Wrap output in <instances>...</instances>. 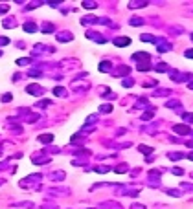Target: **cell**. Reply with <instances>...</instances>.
<instances>
[{"mask_svg": "<svg viewBox=\"0 0 193 209\" xmlns=\"http://www.w3.org/2000/svg\"><path fill=\"white\" fill-rule=\"evenodd\" d=\"M43 86H39V85H28L26 86V94H31V95H43Z\"/></svg>", "mask_w": 193, "mask_h": 209, "instance_id": "cell-1", "label": "cell"}, {"mask_svg": "<svg viewBox=\"0 0 193 209\" xmlns=\"http://www.w3.org/2000/svg\"><path fill=\"white\" fill-rule=\"evenodd\" d=\"M55 39H57L59 42H68V40H72V39H74V35H72L70 31H61V33L55 35Z\"/></svg>", "mask_w": 193, "mask_h": 209, "instance_id": "cell-2", "label": "cell"}, {"mask_svg": "<svg viewBox=\"0 0 193 209\" xmlns=\"http://www.w3.org/2000/svg\"><path fill=\"white\" fill-rule=\"evenodd\" d=\"M99 209H121V205L118 204V202H103V204H99Z\"/></svg>", "mask_w": 193, "mask_h": 209, "instance_id": "cell-3", "label": "cell"}, {"mask_svg": "<svg viewBox=\"0 0 193 209\" xmlns=\"http://www.w3.org/2000/svg\"><path fill=\"white\" fill-rule=\"evenodd\" d=\"M114 44L120 46V48L129 46V44H131V39H129V37H118V39H114Z\"/></svg>", "mask_w": 193, "mask_h": 209, "instance_id": "cell-4", "label": "cell"}, {"mask_svg": "<svg viewBox=\"0 0 193 209\" xmlns=\"http://www.w3.org/2000/svg\"><path fill=\"white\" fill-rule=\"evenodd\" d=\"M65 176H66V174H65V171L50 172V180H53V182H55V180H57V182H63V180H65Z\"/></svg>", "mask_w": 193, "mask_h": 209, "instance_id": "cell-5", "label": "cell"}, {"mask_svg": "<svg viewBox=\"0 0 193 209\" xmlns=\"http://www.w3.org/2000/svg\"><path fill=\"white\" fill-rule=\"evenodd\" d=\"M2 26L6 28V30H9V28H15V26H17V20L13 18V17H8V18H4Z\"/></svg>", "mask_w": 193, "mask_h": 209, "instance_id": "cell-6", "label": "cell"}, {"mask_svg": "<svg viewBox=\"0 0 193 209\" xmlns=\"http://www.w3.org/2000/svg\"><path fill=\"white\" fill-rule=\"evenodd\" d=\"M37 30H39V26H37L35 22H26V24H24V31H26V33H35Z\"/></svg>", "mask_w": 193, "mask_h": 209, "instance_id": "cell-7", "label": "cell"}, {"mask_svg": "<svg viewBox=\"0 0 193 209\" xmlns=\"http://www.w3.org/2000/svg\"><path fill=\"white\" fill-rule=\"evenodd\" d=\"M129 72H131V68H129V66H120V68H116L112 73L116 75V77H120V75H125V73H129Z\"/></svg>", "mask_w": 193, "mask_h": 209, "instance_id": "cell-8", "label": "cell"}, {"mask_svg": "<svg viewBox=\"0 0 193 209\" xmlns=\"http://www.w3.org/2000/svg\"><path fill=\"white\" fill-rule=\"evenodd\" d=\"M98 68H99V72H110V70H112V64H110L109 61H101L98 64Z\"/></svg>", "mask_w": 193, "mask_h": 209, "instance_id": "cell-9", "label": "cell"}, {"mask_svg": "<svg viewBox=\"0 0 193 209\" xmlns=\"http://www.w3.org/2000/svg\"><path fill=\"white\" fill-rule=\"evenodd\" d=\"M131 9H136V8H145L147 2H140V0H131V2L127 4Z\"/></svg>", "mask_w": 193, "mask_h": 209, "instance_id": "cell-10", "label": "cell"}, {"mask_svg": "<svg viewBox=\"0 0 193 209\" xmlns=\"http://www.w3.org/2000/svg\"><path fill=\"white\" fill-rule=\"evenodd\" d=\"M81 6H83L85 9H96V8H98V2H92V0H83Z\"/></svg>", "mask_w": 193, "mask_h": 209, "instance_id": "cell-11", "label": "cell"}, {"mask_svg": "<svg viewBox=\"0 0 193 209\" xmlns=\"http://www.w3.org/2000/svg\"><path fill=\"white\" fill-rule=\"evenodd\" d=\"M39 141L48 145V143H52V141H53V136H52V134H40V136H39Z\"/></svg>", "mask_w": 193, "mask_h": 209, "instance_id": "cell-12", "label": "cell"}, {"mask_svg": "<svg viewBox=\"0 0 193 209\" xmlns=\"http://www.w3.org/2000/svg\"><path fill=\"white\" fill-rule=\"evenodd\" d=\"M31 162L33 163H48V162H50V158H48V156H33Z\"/></svg>", "mask_w": 193, "mask_h": 209, "instance_id": "cell-13", "label": "cell"}, {"mask_svg": "<svg viewBox=\"0 0 193 209\" xmlns=\"http://www.w3.org/2000/svg\"><path fill=\"white\" fill-rule=\"evenodd\" d=\"M147 61L149 59V53H145V52H140V53H134L133 55V61Z\"/></svg>", "mask_w": 193, "mask_h": 209, "instance_id": "cell-14", "label": "cell"}, {"mask_svg": "<svg viewBox=\"0 0 193 209\" xmlns=\"http://www.w3.org/2000/svg\"><path fill=\"white\" fill-rule=\"evenodd\" d=\"M173 130L178 132V134H188V132H189V129L186 127V125H177V127H173Z\"/></svg>", "mask_w": 193, "mask_h": 209, "instance_id": "cell-15", "label": "cell"}, {"mask_svg": "<svg viewBox=\"0 0 193 209\" xmlns=\"http://www.w3.org/2000/svg\"><path fill=\"white\" fill-rule=\"evenodd\" d=\"M127 171H129V165H127V163H120L118 167H114V172H120V174L127 172Z\"/></svg>", "mask_w": 193, "mask_h": 209, "instance_id": "cell-16", "label": "cell"}, {"mask_svg": "<svg viewBox=\"0 0 193 209\" xmlns=\"http://www.w3.org/2000/svg\"><path fill=\"white\" fill-rule=\"evenodd\" d=\"M129 24H131V26H142V24H143V18L133 17V18H129Z\"/></svg>", "mask_w": 193, "mask_h": 209, "instance_id": "cell-17", "label": "cell"}, {"mask_svg": "<svg viewBox=\"0 0 193 209\" xmlns=\"http://www.w3.org/2000/svg\"><path fill=\"white\" fill-rule=\"evenodd\" d=\"M53 94L57 95V97H65L66 95V90L63 86H57V88H53Z\"/></svg>", "mask_w": 193, "mask_h": 209, "instance_id": "cell-18", "label": "cell"}, {"mask_svg": "<svg viewBox=\"0 0 193 209\" xmlns=\"http://www.w3.org/2000/svg\"><path fill=\"white\" fill-rule=\"evenodd\" d=\"M99 112H101V114H110V112H112V104H101V107H99Z\"/></svg>", "mask_w": 193, "mask_h": 209, "instance_id": "cell-19", "label": "cell"}, {"mask_svg": "<svg viewBox=\"0 0 193 209\" xmlns=\"http://www.w3.org/2000/svg\"><path fill=\"white\" fill-rule=\"evenodd\" d=\"M138 150H140L142 154H151V152H153V147H147V145H140V147H138Z\"/></svg>", "mask_w": 193, "mask_h": 209, "instance_id": "cell-20", "label": "cell"}, {"mask_svg": "<svg viewBox=\"0 0 193 209\" xmlns=\"http://www.w3.org/2000/svg\"><path fill=\"white\" fill-rule=\"evenodd\" d=\"M17 207H28V209H33L35 205H33V202H18V204H15Z\"/></svg>", "mask_w": 193, "mask_h": 209, "instance_id": "cell-21", "label": "cell"}, {"mask_svg": "<svg viewBox=\"0 0 193 209\" xmlns=\"http://www.w3.org/2000/svg\"><path fill=\"white\" fill-rule=\"evenodd\" d=\"M94 171H96V172H109V171H110V167H107V165H98Z\"/></svg>", "mask_w": 193, "mask_h": 209, "instance_id": "cell-22", "label": "cell"}, {"mask_svg": "<svg viewBox=\"0 0 193 209\" xmlns=\"http://www.w3.org/2000/svg\"><path fill=\"white\" fill-rule=\"evenodd\" d=\"M50 193L52 194H68L70 191H68V189H50Z\"/></svg>", "mask_w": 193, "mask_h": 209, "instance_id": "cell-23", "label": "cell"}, {"mask_svg": "<svg viewBox=\"0 0 193 209\" xmlns=\"http://www.w3.org/2000/svg\"><path fill=\"white\" fill-rule=\"evenodd\" d=\"M31 59H17V64L18 66H26V64H30Z\"/></svg>", "mask_w": 193, "mask_h": 209, "instance_id": "cell-24", "label": "cell"}, {"mask_svg": "<svg viewBox=\"0 0 193 209\" xmlns=\"http://www.w3.org/2000/svg\"><path fill=\"white\" fill-rule=\"evenodd\" d=\"M11 99H13L11 94H4L2 97H0V101H2V103H8V101H11Z\"/></svg>", "mask_w": 193, "mask_h": 209, "instance_id": "cell-25", "label": "cell"}, {"mask_svg": "<svg viewBox=\"0 0 193 209\" xmlns=\"http://www.w3.org/2000/svg\"><path fill=\"white\" fill-rule=\"evenodd\" d=\"M53 30H55V28H53L52 24H44V26H43V31H44V33H50V31H53Z\"/></svg>", "mask_w": 193, "mask_h": 209, "instance_id": "cell-26", "label": "cell"}, {"mask_svg": "<svg viewBox=\"0 0 193 209\" xmlns=\"http://www.w3.org/2000/svg\"><path fill=\"white\" fill-rule=\"evenodd\" d=\"M8 9H9V6H8V4H0V15H2V13H6Z\"/></svg>", "mask_w": 193, "mask_h": 209, "instance_id": "cell-27", "label": "cell"}, {"mask_svg": "<svg viewBox=\"0 0 193 209\" xmlns=\"http://www.w3.org/2000/svg\"><path fill=\"white\" fill-rule=\"evenodd\" d=\"M121 85H123V86H133L134 83H133V79H129V81H127V79H123V81H121Z\"/></svg>", "mask_w": 193, "mask_h": 209, "instance_id": "cell-28", "label": "cell"}, {"mask_svg": "<svg viewBox=\"0 0 193 209\" xmlns=\"http://www.w3.org/2000/svg\"><path fill=\"white\" fill-rule=\"evenodd\" d=\"M151 117H153V110H149V112H145L142 116V119H151Z\"/></svg>", "mask_w": 193, "mask_h": 209, "instance_id": "cell-29", "label": "cell"}, {"mask_svg": "<svg viewBox=\"0 0 193 209\" xmlns=\"http://www.w3.org/2000/svg\"><path fill=\"white\" fill-rule=\"evenodd\" d=\"M96 119H98V116H88V117H87V123L90 125V123H94Z\"/></svg>", "mask_w": 193, "mask_h": 209, "instance_id": "cell-30", "label": "cell"}, {"mask_svg": "<svg viewBox=\"0 0 193 209\" xmlns=\"http://www.w3.org/2000/svg\"><path fill=\"white\" fill-rule=\"evenodd\" d=\"M8 42H9L8 37H0V46H4V44H8Z\"/></svg>", "mask_w": 193, "mask_h": 209, "instance_id": "cell-31", "label": "cell"}, {"mask_svg": "<svg viewBox=\"0 0 193 209\" xmlns=\"http://www.w3.org/2000/svg\"><path fill=\"white\" fill-rule=\"evenodd\" d=\"M37 6H39V2H31L30 6H26V9H35Z\"/></svg>", "mask_w": 193, "mask_h": 209, "instance_id": "cell-32", "label": "cell"}, {"mask_svg": "<svg viewBox=\"0 0 193 209\" xmlns=\"http://www.w3.org/2000/svg\"><path fill=\"white\" fill-rule=\"evenodd\" d=\"M48 104H52L50 101H40V103H37V107L40 108V107H48Z\"/></svg>", "mask_w": 193, "mask_h": 209, "instance_id": "cell-33", "label": "cell"}, {"mask_svg": "<svg viewBox=\"0 0 193 209\" xmlns=\"http://www.w3.org/2000/svg\"><path fill=\"white\" fill-rule=\"evenodd\" d=\"M186 57H188V59H193V50H186Z\"/></svg>", "mask_w": 193, "mask_h": 209, "instance_id": "cell-34", "label": "cell"}, {"mask_svg": "<svg viewBox=\"0 0 193 209\" xmlns=\"http://www.w3.org/2000/svg\"><path fill=\"white\" fill-rule=\"evenodd\" d=\"M131 209H145V205H140V204H133Z\"/></svg>", "mask_w": 193, "mask_h": 209, "instance_id": "cell-35", "label": "cell"}, {"mask_svg": "<svg viewBox=\"0 0 193 209\" xmlns=\"http://www.w3.org/2000/svg\"><path fill=\"white\" fill-rule=\"evenodd\" d=\"M156 70H158V72H164V70H165V66H164V62H160V64L156 66Z\"/></svg>", "mask_w": 193, "mask_h": 209, "instance_id": "cell-36", "label": "cell"}, {"mask_svg": "<svg viewBox=\"0 0 193 209\" xmlns=\"http://www.w3.org/2000/svg\"><path fill=\"white\" fill-rule=\"evenodd\" d=\"M138 70H142V72H143V70H149V66H147V64H143V62H142V64L138 66Z\"/></svg>", "mask_w": 193, "mask_h": 209, "instance_id": "cell-37", "label": "cell"}, {"mask_svg": "<svg viewBox=\"0 0 193 209\" xmlns=\"http://www.w3.org/2000/svg\"><path fill=\"white\" fill-rule=\"evenodd\" d=\"M2 184H4V180H2V178H0V185H2Z\"/></svg>", "mask_w": 193, "mask_h": 209, "instance_id": "cell-38", "label": "cell"}, {"mask_svg": "<svg viewBox=\"0 0 193 209\" xmlns=\"http://www.w3.org/2000/svg\"><path fill=\"white\" fill-rule=\"evenodd\" d=\"M0 55H2V52H0Z\"/></svg>", "mask_w": 193, "mask_h": 209, "instance_id": "cell-39", "label": "cell"}, {"mask_svg": "<svg viewBox=\"0 0 193 209\" xmlns=\"http://www.w3.org/2000/svg\"><path fill=\"white\" fill-rule=\"evenodd\" d=\"M88 209H92V207H88Z\"/></svg>", "mask_w": 193, "mask_h": 209, "instance_id": "cell-40", "label": "cell"}]
</instances>
